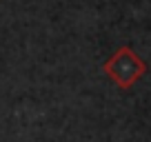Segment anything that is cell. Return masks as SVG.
Masks as SVG:
<instances>
[{
  "label": "cell",
  "mask_w": 151,
  "mask_h": 142,
  "mask_svg": "<svg viewBox=\"0 0 151 142\" xmlns=\"http://www.w3.org/2000/svg\"><path fill=\"white\" fill-rule=\"evenodd\" d=\"M145 62L140 60V56H136V51L129 47H122L113 53L107 62H104V71L109 73L116 85L120 87H131L136 80H140L142 73H145Z\"/></svg>",
  "instance_id": "6da1fadb"
}]
</instances>
